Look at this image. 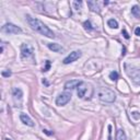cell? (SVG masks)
<instances>
[{"label":"cell","instance_id":"obj_1","mask_svg":"<svg viewBox=\"0 0 140 140\" xmlns=\"http://www.w3.org/2000/svg\"><path fill=\"white\" fill-rule=\"evenodd\" d=\"M25 18H26L27 23L30 24V26L32 27V30H34L35 32L40 33V34L44 35V36H46V37H49V39H55L54 32H53L45 23H43L40 20L36 19V18H32L31 16H29V14H27Z\"/></svg>","mask_w":140,"mask_h":140},{"label":"cell","instance_id":"obj_2","mask_svg":"<svg viewBox=\"0 0 140 140\" xmlns=\"http://www.w3.org/2000/svg\"><path fill=\"white\" fill-rule=\"evenodd\" d=\"M98 96L100 101L104 102V103H114L116 100L115 92L108 88H101L98 92Z\"/></svg>","mask_w":140,"mask_h":140},{"label":"cell","instance_id":"obj_3","mask_svg":"<svg viewBox=\"0 0 140 140\" xmlns=\"http://www.w3.org/2000/svg\"><path fill=\"white\" fill-rule=\"evenodd\" d=\"M126 72L135 82V84L140 85V68L134 67V66H131V67L126 66Z\"/></svg>","mask_w":140,"mask_h":140},{"label":"cell","instance_id":"obj_4","mask_svg":"<svg viewBox=\"0 0 140 140\" xmlns=\"http://www.w3.org/2000/svg\"><path fill=\"white\" fill-rule=\"evenodd\" d=\"M21 57L22 59H29L34 57V48L31 44L23 43L21 45Z\"/></svg>","mask_w":140,"mask_h":140},{"label":"cell","instance_id":"obj_5","mask_svg":"<svg viewBox=\"0 0 140 140\" xmlns=\"http://www.w3.org/2000/svg\"><path fill=\"white\" fill-rule=\"evenodd\" d=\"M12 96L17 107L22 106V100H23V92L20 88H13L12 89Z\"/></svg>","mask_w":140,"mask_h":140},{"label":"cell","instance_id":"obj_6","mask_svg":"<svg viewBox=\"0 0 140 140\" xmlns=\"http://www.w3.org/2000/svg\"><path fill=\"white\" fill-rule=\"evenodd\" d=\"M70 100H71V93L66 91V92L59 94V95L57 96V99H56V104H57L58 106H65L67 103H69Z\"/></svg>","mask_w":140,"mask_h":140},{"label":"cell","instance_id":"obj_7","mask_svg":"<svg viewBox=\"0 0 140 140\" xmlns=\"http://www.w3.org/2000/svg\"><path fill=\"white\" fill-rule=\"evenodd\" d=\"M2 31L4 33H8V34H20L22 33V30L19 26L12 24V23H7L2 26Z\"/></svg>","mask_w":140,"mask_h":140},{"label":"cell","instance_id":"obj_8","mask_svg":"<svg viewBox=\"0 0 140 140\" xmlns=\"http://www.w3.org/2000/svg\"><path fill=\"white\" fill-rule=\"evenodd\" d=\"M81 52L80 50H75V52H72V53H70L69 55L67 56V57L63 59V63L65 65H68V63H71V62H73V61H76V60H78L79 58L81 57Z\"/></svg>","mask_w":140,"mask_h":140},{"label":"cell","instance_id":"obj_9","mask_svg":"<svg viewBox=\"0 0 140 140\" xmlns=\"http://www.w3.org/2000/svg\"><path fill=\"white\" fill-rule=\"evenodd\" d=\"M82 82V81L80 80H69L67 81V82L65 83V90L66 91H71L73 90V89H77L79 85H80V83Z\"/></svg>","mask_w":140,"mask_h":140},{"label":"cell","instance_id":"obj_10","mask_svg":"<svg viewBox=\"0 0 140 140\" xmlns=\"http://www.w3.org/2000/svg\"><path fill=\"white\" fill-rule=\"evenodd\" d=\"M77 89H78V96L80 99H83L85 96L86 91H88V84L82 81V82L80 83V85H79Z\"/></svg>","mask_w":140,"mask_h":140},{"label":"cell","instance_id":"obj_11","mask_svg":"<svg viewBox=\"0 0 140 140\" xmlns=\"http://www.w3.org/2000/svg\"><path fill=\"white\" fill-rule=\"evenodd\" d=\"M20 119H21V121L23 123L24 125H26V126H30V127H34V121L32 120V118L30 117L27 114H21L20 115Z\"/></svg>","mask_w":140,"mask_h":140},{"label":"cell","instance_id":"obj_12","mask_svg":"<svg viewBox=\"0 0 140 140\" xmlns=\"http://www.w3.org/2000/svg\"><path fill=\"white\" fill-rule=\"evenodd\" d=\"M88 7L92 12H96V13L101 12V8L99 7V2L96 1H88Z\"/></svg>","mask_w":140,"mask_h":140},{"label":"cell","instance_id":"obj_13","mask_svg":"<svg viewBox=\"0 0 140 140\" xmlns=\"http://www.w3.org/2000/svg\"><path fill=\"white\" fill-rule=\"evenodd\" d=\"M48 48H49L50 50H53V52L55 53H61L63 52V48L60 46L59 44H55V43H49V44L47 45Z\"/></svg>","mask_w":140,"mask_h":140},{"label":"cell","instance_id":"obj_14","mask_svg":"<svg viewBox=\"0 0 140 140\" xmlns=\"http://www.w3.org/2000/svg\"><path fill=\"white\" fill-rule=\"evenodd\" d=\"M116 140H127L126 134L123 129H118L116 132Z\"/></svg>","mask_w":140,"mask_h":140},{"label":"cell","instance_id":"obj_15","mask_svg":"<svg viewBox=\"0 0 140 140\" xmlns=\"http://www.w3.org/2000/svg\"><path fill=\"white\" fill-rule=\"evenodd\" d=\"M131 13L132 16H135L136 18H140V7L139 6H134L131 8Z\"/></svg>","mask_w":140,"mask_h":140},{"label":"cell","instance_id":"obj_16","mask_svg":"<svg viewBox=\"0 0 140 140\" xmlns=\"http://www.w3.org/2000/svg\"><path fill=\"white\" fill-rule=\"evenodd\" d=\"M107 24L112 29H117V27H118V22H117L115 19H109L107 21Z\"/></svg>","mask_w":140,"mask_h":140},{"label":"cell","instance_id":"obj_17","mask_svg":"<svg viewBox=\"0 0 140 140\" xmlns=\"http://www.w3.org/2000/svg\"><path fill=\"white\" fill-rule=\"evenodd\" d=\"M72 6L76 11H80V10L82 9V1H77V0H76V1L72 2Z\"/></svg>","mask_w":140,"mask_h":140},{"label":"cell","instance_id":"obj_18","mask_svg":"<svg viewBox=\"0 0 140 140\" xmlns=\"http://www.w3.org/2000/svg\"><path fill=\"white\" fill-rule=\"evenodd\" d=\"M83 26H84V29L86 30V31H92V30H93L92 25H91V22L89 21V20L84 21V23H83Z\"/></svg>","mask_w":140,"mask_h":140},{"label":"cell","instance_id":"obj_19","mask_svg":"<svg viewBox=\"0 0 140 140\" xmlns=\"http://www.w3.org/2000/svg\"><path fill=\"white\" fill-rule=\"evenodd\" d=\"M109 79L113 81H116L117 79H118V73H117L116 71H112V72L109 73Z\"/></svg>","mask_w":140,"mask_h":140},{"label":"cell","instance_id":"obj_20","mask_svg":"<svg viewBox=\"0 0 140 140\" xmlns=\"http://www.w3.org/2000/svg\"><path fill=\"white\" fill-rule=\"evenodd\" d=\"M1 75H2V77L9 78L10 76H11V71H9V70H3V71L1 72Z\"/></svg>","mask_w":140,"mask_h":140},{"label":"cell","instance_id":"obj_21","mask_svg":"<svg viewBox=\"0 0 140 140\" xmlns=\"http://www.w3.org/2000/svg\"><path fill=\"white\" fill-rule=\"evenodd\" d=\"M49 68H50V61H49V60H46V66L43 68V71H44V72H46V71L49 70Z\"/></svg>","mask_w":140,"mask_h":140},{"label":"cell","instance_id":"obj_22","mask_svg":"<svg viewBox=\"0 0 140 140\" xmlns=\"http://www.w3.org/2000/svg\"><path fill=\"white\" fill-rule=\"evenodd\" d=\"M121 34L124 35V37H125L126 40H128V39H129V35H128V33H127L126 30H123V31H121Z\"/></svg>","mask_w":140,"mask_h":140},{"label":"cell","instance_id":"obj_23","mask_svg":"<svg viewBox=\"0 0 140 140\" xmlns=\"http://www.w3.org/2000/svg\"><path fill=\"white\" fill-rule=\"evenodd\" d=\"M135 34L137 35V36H140V27H136V30H135Z\"/></svg>","mask_w":140,"mask_h":140},{"label":"cell","instance_id":"obj_24","mask_svg":"<svg viewBox=\"0 0 140 140\" xmlns=\"http://www.w3.org/2000/svg\"><path fill=\"white\" fill-rule=\"evenodd\" d=\"M43 131H44L46 135H48V136H52V135H53V132H49V130H47V129H44Z\"/></svg>","mask_w":140,"mask_h":140},{"label":"cell","instance_id":"obj_25","mask_svg":"<svg viewBox=\"0 0 140 140\" xmlns=\"http://www.w3.org/2000/svg\"><path fill=\"white\" fill-rule=\"evenodd\" d=\"M125 54H126V53H125V47H123V53H121V55L125 56Z\"/></svg>","mask_w":140,"mask_h":140},{"label":"cell","instance_id":"obj_26","mask_svg":"<svg viewBox=\"0 0 140 140\" xmlns=\"http://www.w3.org/2000/svg\"><path fill=\"white\" fill-rule=\"evenodd\" d=\"M6 140H11V139H9V138H7V139H6Z\"/></svg>","mask_w":140,"mask_h":140}]
</instances>
